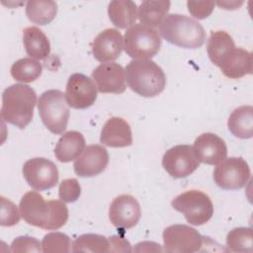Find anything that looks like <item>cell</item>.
Masks as SVG:
<instances>
[{
    "instance_id": "1",
    "label": "cell",
    "mask_w": 253,
    "mask_h": 253,
    "mask_svg": "<svg viewBox=\"0 0 253 253\" xmlns=\"http://www.w3.org/2000/svg\"><path fill=\"white\" fill-rule=\"evenodd\" d=\"M19 208L21 215L27 223L42 229H58L68 219V209L63 201H45L36 191L27 192L21 198Z\"/></svg>"
},
{
    "instance_id": "2",
    "label": "cell",
    "mask_w": 253,
    "mask_h": 253,
    "mask_svg": "<svg viewBox=\"0 0 253 253\" xmlns=\"http://www.w3.org/2000/svg\"><path fill=\"white\" fill-rule=\"evenodd\" d=\"M36 104L37 94L32 87L13 84L3 91L1 118L19 128H24L33 119Z\"/></svg>"
},
{
    "instance_id": "3",
    "label": "cell",
    "mask_w": 253,
    "mask_h": 253,
    "mask_svg": "<svg viewBox=\"0 0 253 253\" xmlns=\"http://www.w3.org/2000/svg\"><path fill=\"white\" fill-rule=\"evenodd\" d=\"M125 71L128 87L142 97H155L165 88V73L153 60L132 59Z\"/></svg>"
},
{
    "instance_id": "4",
    "label": "cell",
    "mask_w": 253,
    "mask_h": 253,
    "mask_svg": "<svg viewBox=\"0 0 253 253\" xmlns=\"http://www.w3.org/2000/svg\"><path fill=\"white\" fill-rule=\"evenodd\" d=\"M164 40L184 48L196 49L206 41V32L196 20L181 14L167 15L159 25Z\"/></svg>"
},
{
    "instance_id": "5",
    "label": "cell",
    "mask_w": 253,
    "mask_h": 253,
    "mask_svg": "<svg viewBox=\"0 0 253 253\" xmlns=\"http://www.w3.org/2000/svg\"><path fill=\"white\" fill-rule=\"evenodd\" d=\"M65 94L60 90L44 91L39 98L38 109L43 125L55 134H62L69 119V108Z\"/></svg>"
},
{
    "instance_id": "6",
    "label": "cell",
    "mask_w": 253,
    "mask_h": 253,
    "mask_svg": "<svg viewBox=\"0 0 253 253\" xmlns=\"http://www.w3.org/2000/svg\"><path fill=\"white\" fill-rule=\"evenodd\" d=\"M124 48L133 59H148L160 49L161 39L153 28L142 24H134L125 33Z\"/></svg>"
},
{
    "instance_id": "7",
    "label": "cell",
    "mask_w": 253,
    "mask_h": 253,
    "mask_svg": "<svg viewBox=\"0 0 253 253\" xmlns=\"http://www.w3.org/2000/svg\"><path fill=\"white\" fill-rule=\"evenodd\" d=\"M171 205L174 210L184 214L190 224L197 226L207 223L213 214L211 198L198 190H190L178 195Z\"/></svg>"
},
{
    "instance_id": "8",
    "label": "cell",
    "mask_w": 253,
    "mask_h": 253,
    "mask_svg": "<svg viewBox=\"0 0 253 253\" xmlns=\"http://www.w3.org/2000/svg\"><path fill=\"white\" fill-rule=\"evenodd\" d=\"M251 176L248 163L242 157L224 158L216 164L213 171L215 184L223 190H239L249 181Z\"/></svg>"
},
{
    "instance_id": "9",
    "label": "cell",
    "mask_w": 253,
    "mask_h": 253,
    "mask_svg": "<svg viewBox=\"0 0 253 253\" xmlns=\"http://www.w3.org/2000/svg\"><path fill=\"white\" fill-rule=\"evenodd\" d=\"M205 237L186 224H173L163 231L164 250L174 253H194L201 250Z\"/></svg>"
},
{
    "instance_id": "10",
    "label": "cell",
    "mask_w": 253,
    "mask_h": 253,
    "mask_svg": "<svg viewBox=\"0 0 253 253\" xmlns=\"http://www.w3.org/2000/svg\"><path fill=\"white\" fill-rule=\"evenodd\" d=\"M23 176L28 184L37 191L53 188L59 179L56 165L43 157L27 160L23 165Z\"/></svg>"
},
{
    "instance_id": "11",
    "label": "cell",
    "mask_w": 253,
    "mask_h": 253,
    "mask_svg": "<svg viewBox=\"0 0 253 253\" xmlns=\"http://www.w3.org/2000/svg\"><path fill=\"white\" fill-rule=\"evenodd\" d=\"M200 165L193 146L178 144L168 149L162 158V166L174 178H185L191 175Z\"/></svg>"
},
{
    "instance_id": "12",
    "label": "cell",
    "mask_w": 253,
    "mask_h": 253,
    "mask_svg": "<svg viewBox=\"0 0 253 253\" xmlns=\"http://www.w3.org/2000/svg\"><path fill=\"white\" fill-rule=\"evenodd\" d=\"M65 98L71 108L87 109L97 99L96 85L88 76L82 73H74L68 78Z\"/></svg>"
},
{
    "instance_id": "13",
    "label": "cell",
    "mask_w": 253,
    "mask_h": 253,
    "mask_svg": "<svg viewBox=\"0 0 253 253\" xmlns=\"http://www.w3.org/2000/svg\"><path fill=\"white\" fill-rule=\"evenodd\" d=\"M141 215L140 206L131 195L123 194L116 197L109 209V218L118 228L129 229L136 225Z\"/></svg>"
},
{
    "instance_id": "14",
    "label": "cell",
    "mask_w": 253,
    "mask_h": 253,
    "mask_svg": "<svg viewBox=\"0 0 253 253\" xmlns=\"http://www.w3.org/2000/svg\"><path fill=\"white\" fill-rule=\"evenodd\" d=\"M92 79L101 93H124L126 84V71L117 62H105L98 65L92 72Z\"/></svg>"
},
{
    "instance_id": "15",
    "label": "cell",
    "mask_w": 253,
    "mask_h": 253,
    "mask_svg": "<svg viewBox=\"0 0 253 253\" xmlns=\"http://www.w3.org/2000/svg\"><path fill=\"white\" fill-rule=\"evenodd\" d=\"M195 155L199 162L216 165L227 155V147L224 140L212 132H205L199 135L193 145Z\"/></svg>"
},
{
    "instance_id": "16",
    "label": "cell",
    "mask_w": 253,
    "mask_h": 253,
    "mask_svg": "<svg viewBox=\"0 0 253 253\" xmlns=\"http://www.w3.org/2000/svg\"><path fill=\"white\" fill-rule=\"evenodd\" d=\"M109 163V153L100 144L88 145L75 160L74 172L80 177H93L102 173Z\"/></svg>"
},
{
    "instance_id": "17",
    "label": "cell",
    "mask_w": 253,
    "mask_h": 253,
    "mask_svg": "<svg viewBox=\"0 0 253 253\" xmlns=\"http://www.w3.org/2000/svg\"><path fill=\"white\" fill-rule=\"evenodd\" d=\"M124 48L122 34L113 28L102 31L92 42V53L95 59L105 63L117 59Z\"/></svg>"
},
{
    "instance_id": "18",
    "label": "cell",
    "mask_w": 253,
    "mask_h": 253,
    "mask_svg": "<svg viewBox=\"0 0 253 253\" xmlns=\"http://www.w3.org/2000/svg\"><path fill=\"white\" fill-rule=\"evenodd\" d=\"M224 76L238 79L252 73V54L242 47L228 49L216 64Z\"/></svg>"
},
{
    "instance_id": "19",
    "label": "cell",
    "mask_w": 253,
    "mask_h": 253,
    "mask_svg": "<svg viewBox=\"0 0 253 253\" xmlns=\"http://www.w3.org/2000/svg\"><path fill=\"white\" fill-rule=\"evenodd\" d=\"M100 141L110 147H126L132 143V133L129 124L120 117L110 118L104 125Z\"/></svg>"
},
{
    "instance_id": "20",
    "label": "cell",
    "mask_w": 253,
    "mask_h": 253,
    "mask_svg": "<svg viewBox=\"0 0 253 253\" xmlns=\"http://www.w3.org/2000/svg\"><path fill=\"white\" fill-rule=\"evenodd\" d=\"M85 149V138L83 134L76 130H70L61 135L58 139L54 155L58 161L66 163L77 159Z\"/></svg>"
},
{
    "instance_id": "21",
    "label": "cell",
    "mask_w": 253,
    "mask_h": 253,
    "mask_svg": "<svg viewBox=\"0 0 253 253\" xmlns=\"http://www.w3.org/2000/svg\"><path fill=\"white\" fill-rule=\"evenodd\" d=\"M23 43L32 58L44 59L49 55L50 43L45 34L38 27H28L23 31Z\"/></svg>"
},
{
    "instance_id": "22",
    "label": "cell",
    "mask_w": 253,
    "mask_h": 253,
    "mask_svg": "<svg viewBox=\"0 0 253 253\" xmlns=\"http://www.w3.org/2000/svg\"><path fill=\"white\" fill-rule=\"evenodd\" d=\"M108 15L116 27L126 29L134 25L137 19V6L130 0H114L109 3Z\"/></svg>"
},
{
    "instance_id": "23",
    "label": "cell",
    "mask_w": 253,
    "mask_h": 253,
    "mask_svg": "<svg viewBox=\"0 0 253 253\" xmlns=\"http://www.w3.org/2000/svg\"><path fill=\"white\" fill-rule=\"evenodd\" d=\"M253 107L240 106L230 114L227 126L229 131L236 137L246 139L253 135Z\"/></svg>"
},
{
    "instance_id": "24",
    "label": "cell",
    "mask_w": 253,
    "mask_h": 253,
    "mask_svg": "<svg viewBox=\"0 0 253 253\" xmlns=\"http://www.w3.org/2000/svg\"><path fill=\"white\" fill-rule=\"evenodd\" d=\"M170 9V1L146 0L138 8V19L144 26L154 28L161 24Z\"/></svg>"
},
{
    "instance_id": "25",
    "label": "cell",
    "mask_w": 253,
    "mask_h": 253,
    "mask_svg": "<svg viewBox=\"0 0 253 253\" xmlns=\"http://www.w3.org/2000/svg\"><path fill=\"white\" fill-rule=\"evenodd\" d=\"M57 4L54 1H28L26 15L29 20L38 25L49 24L56 16Z\"/></svg>"
},
{
    "instance_id": "26",
    "label": "cell",
    "mask_w": 253,
    "mask_h": 253,
    "mask_svg": "<svg viewBox=\"0 0 253 253\" xmlns=\"http://www.w3.org/2000/svg\"><path fill=\"white\" fill-rule=\"evenodd\" d=\"M42 64L32 57L20 58L11 66L12 77L23 83H30L37 80L42 75Z\"/></svg>"
},
{
    "instance_id": "27",
    "label": "cell",
    "mask_w": 253,
    "mask_h": 253,
    "mask_svg": "<svg viewBox=\"0 0 253 253\" xmlns=\"http://www.w3.org/2000/svg\"><path fill=\"white\" fill-rule=\"evenodd\" d=\"M235 43L232 37L225 31H212L208 42V54L211 62L216 65L222 55Z\"/></svg>"
},
{
    "instance_id": "28",
    "label": "cell",
    "mask_w": 253,
    "mask_h": 253,
    "mask_svg": "<svg viewBox=\"0 0 253 253\" xmlns=\"http://www.w3.org/2000/svg\"><path fill=\"white\" fill-rule=\"evenodd\" d=\"M109 238L94 233H86L78 236L72 243V252H109Z\"/></svg>"
},
{
    "instance_id": "29",
    "label": "cell",
    "mask_w": 253,
    "mask_h": 253,
    "mask_svg": "<svg viewBox=\"0 0 253 253\" xmlns=\"http://www.w3.org/2000/svg\"><path fill=\"white\" fill-rule=\"evenodd\" d=\"M252 229L250 227H236L226 236V246L233 252H252Z\"/></svg>"
},
{
    "instance_id": "30",
    "label": "cell",
    "mask_w": 253,
    "mask_h": 253,
    "mask_svg": "<svg viewBox=\"0 0 253 253\" xmlns=\"http://www.w3.org/2000/svg\"><path fill=\"white\" fill-rule=\"evenodd\" d=\"M71 241L63 232H50L43 236L42 241V252H70Z\"/></svg>"
},
{
    "instance_id": "31",
    "label": "cell",
    "mask_w": 253,
    "mask_h": 253,
    "mask_svg": "<svg viewBox=\"0 0 253 253\" xmlns=\"http://www.w3.org/2000/svg\"><path fill=\"white\" fill-rule=\"evenodd\" d=\"M81 194V187L75 178L62 180L58 188V197L64 203H73L78 200Z\"/></svg>"
},
{
    "instance_id": "32",
    "label": "cell",
    "mask_w": 253,
    "mask_h": 253,
    "mask_svg": "<svg viewBox=\"0 0 253 253\" xmlns=\"http://www.w3.org/2000/svg\"><path fill=\"white\" fill-rule=\"evenodd\" d=\"M20 213L16 205L5 197H1V219L2 226H13L20 221Z\"/></svg>"
},
{
    "instance_id": "33",
    "label": "cell",
    "mask_w": 253,
    "mask_h": 253,
    "mask_svg": "<svg viewBox=\"0 0 253 253\" xmlns=\"http://www.w3.org/2000/svg\"><path fill=\"white\" fill-rule=\"evenodd\" d=\"M12 252H41L42 243L31 236H19L11 243Z\"/></svg>"
},
{
    "instance_id": "34",
    "label": "cell",
    "mask_w": 253,
    "mask_h": 253,
    "mask_svg": "<svg viewBox=\"0 0 253 253\" xmlns=\"http://www.w3.org/2000/svg\"><path fill=\"white\" fill-rule=\"evenodd\" d=\"M188 11L196 19L202 20L209 17L214 8V2L212 1H188Z\"/></svg>"
},
{
    "instance_id": "35",
    "label": "cell",
    "mask_w": 253,
    "mask_h": 253,
    "mask_svg": "<svg viewBox=\"0 0 253 253\" xmlns=\"http://www.w3.org/2000/svg\"><path fill=\"white\" fill-rule=\"evenodd\" d=\"M109 242H110V249L109 252H130L131 251V247L129 242L125 239L122 238L120 236H116L113 235L109 238Z\"/></svg>"
},
{
    "instance_id": "36",
    "label": "cell",
    "mask_w": 253,
    "mask_h": 253,
    "mask_svg": "<svg viewBox=\"0 0 253 253\" xmlns=\"http://www.w3.org/2000/svg\"><path fill=\"white\" fill-rule=\"evenodd\" d=\"M242 4V2H239V3H237V2H227V1H225V2H217V5L218 6H220V7H223V9H227V10H232V9H235L232 5H234V6H236V7H239L240 5Z\"/></svg>"
}]
</instances>
